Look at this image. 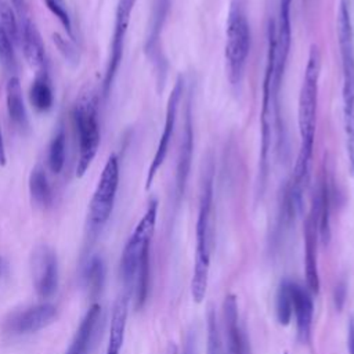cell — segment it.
Listing matches in <instances>:
<instances>
[{
  "instance_id": "cell-15",
  "label": "cell",
  "mask_w": 354,
  "mask_h": 354,
  "mask_svg": "<svg viewBox=\"0 0 354 354\" xmlns=\"http://www.w3.org/2000/svg\"><path fill=\"white\" fill-rule=\"evenodd\" d=\"M290 296H292V311L296 319L297 333L303 342L310 340L314 303L311 292L308 288H304L301 283L292 281L290 282Z\"/></svg>"
},
{
  "instance_id": "cell-17",
  "label": "cell",
  "mask_w": 354,
  "mask_h": 354,
  "mask_svg": "<svg viewBox=\"0 0 354 354\" xmlns=\"http://www.w3.org/2000/svg\"><path fill=\"white\" fill-rule=\"evenodd\" d=\"M101 315V306L98 303H93L86 311L83 319L80 321L76 333L65 351V354H88L90 347L93 344L95 329Z\"/></svg>"
},
{
  "instance_id": "cell-1",
  "label": "cell",
  "mask_w": 354,
  "mask_h": 354,
  "mask_svg": "<svg viewBox=\"0 0 354 354\" xmlns=\"http://www.w3.org/2000/svg\"><path fill=\"white\" fill-rule=\"evenodd\" d=\"M321 73V53L318 46H311L304 76L299 94L297 105V122L300 145L299 153L295 163L293 174L285 188L282 199L285 203L300 212L303 205V195L308 183L310 165L314 148L315 123H317V104H318V82Z\"/></svg>"
},
{
  "instance_id": "cell-16",
  "label": "cell",
  "mask_w": 354,
  "mask_h": 354,
  "mask_svg": "<svg viewBox=\"0 0 354 354\" xmlns=\"http://www.w3.org/2000/svg\"><path fill=\"white\" fill-rule=\"evenodd\" d=\"M227 354H246V339L239 326L238 304L234 295H227L223 304Z\"/></svg>"
},
{
  "instance_id": "cell-22",
  "label": "cell",
  "mask_w": 354,
  "mask_h": 354,
  "mask_svg": "<svg viewBox=\"0 0 354 354\" xmlns=\"http://www.w3.org/2000/svg\"><path fill=\"white\" fill-rule=\"evenodd\" d=\"M29 100L37 112H47L54 104V94L46 75H39L30 86Z\"/></svg>"
},
{
  "instance_id": "cell-20",
  "label": "cell",
  "mask_w": 354,
  "mask_h": 354,
  "mask_svg": "<svg viewBox=\"0 0 354 354\" xmlns=\"http://www.w3.org/2000/svg\"><path fill=\"white\" fill-rule=\"evenodd\" d=\"M6 104L10 120L19 129L26 127L28 115L24 104L22 86L17 76H11L6 84Z\"/></svg>"
},
{
  "instance_id": "cell-37",
  "label": "cell",
  "mask_w": 354,
  "mask_h": 354,
  "mask_svg": "<svg viewBox=\"0 0 354 354\" xmlns=\"http://www.w3.org/2000/svg\"><path fill=\"white\" fill-rule=\"evenodd\" d=\"M283 354H286V353H283Z\"/></svg>"
},
{
  "instance_id": "cell-7",
  "label": "cell",
  "mask_w": 354,
  "mask_h": 354,
  "mask_svg": "<svg viewBox=\"0 0 354 354\" xmlns=\"http://www.w3.org/2000/svg\"><path fill=\"white\" fill-rule=\"evenodd\" d=\"M72 118L79 138L76 177L80 178L94 160L101 141L97 101L93 97L80 100L73 108Z\"/></svg>"
},
{
  "instance_id": "cell-26",
  "label": "cell",
  "mask_w": 354,
  "mask_h": 354,
  "mask_svg": "<svg viewBox=\"0 0 354 354\" xmlns=\"http://www.w3.org/2000/svg\"><path fill=\"white\" fill-rule=\"evenodd\" d=\"M290 279H283L277 290L275 297V314L281 325H288L293 317L292 296H290Z\"/></svg>"
},
{
  "instance_id": "cell-35",
  "label": "cell",
  "mask_w": 354,
  "mask_h": 354,
  "mask_svg": "<svg viewBox=\"0 0 354 354\" xmlns=\"http://www.w3.org/2000/svg\"><path fill=\"white\" fill-rule=\"evenodd\" d=\"M348 346H350V353H351V354H354V324H351V326H350Z\"/></svg>"
},
{
  "instance_id": "cell-32",
  "label": "cell",
  "mask_w": 354,
  "mask_h": 354,
  "mask_svg": "<svg viewBox=\"0 0 354 354\" xmlns=\"http://www.w3.org/2000/svg\"><path fill=\"white\" fill-rule=\"evenodd\" d=\"M183 354H196V337H195L194 332L188 333Z\"/></svg>"
},
{
  "instance_id": "cell-10",
  "label": "cell",
  "mask_w": 354,
  "mask_h": 354,
  "mask_svg": "<svg viewBox=\"0 0 354 354\" xmlns=\"http://www.w3.org/2000/svg\"><path fill=\"white\" fill-rule=\"evenodd\" d=\"M134 4H136V0H119L118 1L116 11H115V25H113V33H112V40H111L109 58H108V65H106L105 77H104V83H102L104 95L109 94L112 83H113L118 69L120 66L122 57H123L124 39H126V33H127V29L130 25Z\"/></svg>"
},
{
  "instance_id": "cell-28",
  "label": "cell",
  "mask_w": 354,
  "mask_h": 354,
  "mask_svg": "<svg viewBox=\"0 0 354 354\" xmlns=\"http://www.w3.org/2000/svg\"><path fill=\"white\" fill-rule=\"evenodd\" d=\"M0 25L4 32L8 35L11 41H18L19 39V28L15 18V14L11 7L7 4L0 6Z\"/></svg>"
},
{
  "instance_id": "cell-36",
  "label": "cell",
  "mask_w": 354,
  "mask_h": 354,
  "mask_svg": "<svg viewBox=\"0 0 354 354\" xmlns=\"http://www.w3.org/2000/svg\"><path fill=\"white\" fill-rule=\"evenodd\" d=\"M10 1L14 6V8H17L19 12H22V10L25 7V0H10Z\"/></svg>"
},
{
  "instance_id": "cell-34",
  "label": "cell",
  "mask_w": 354,
  "mask_h": 354,
  "mask_svg": "<svg viewBox=\"0 0 354 354\" xmlns=\"http://www.w3.org/2000/svg\"><path fill=\"white\" fill-rule=\"evenodd\" d=\"M7 272H8V266H7L6 260L0 256V278L6 277V275H7Z\"/></svg>"
},
{
  "instance_id": "cell-6",
  "label": "cell",
  "mask_w": 354,
  "mask_h": 354,
  "mask_svg": "<svg viewBox=\"0 0 354 354\" xmlns=\"http://www.w3.org/2000/svg\"><path fill=\"white\" fill-rule=\"evenodd\" d=\"M156 216H158V201H149L145 213L140 218L138 224L136 225L134 231L131 232L129 241L126 242L122 259H120V275L123 283L127 289H133L134 278L140 263L149 257V245L155 232L156 225Z\"/></svg>"
},
{
  "instance_id": "cell-21",
  "label": "cell",
  "mask_w": 354,
  "mask_h": 354,
  "mask_svg": "<svg viewBox=\"0 0 354 354\" xmlns=\"http://www.w3.org/2000/svg\"><path fill=\"white\" fill-rule=\"evenodd\" d=\"M29 194L32 201L40 207H47L53 202V189L48 177L40 166L33 167L29 174Z\"/></svg>"
},
{
  "instance_id": "cell-13",
  "label": "cell",
  "mask_w": 354,
  "mask_h": 354,
  "mask_svg": "<svg viewBox=\"0 0 354 354\" xmlns=\"http://www.w3.org/2000/svg\"><path fill=\"white\" fill-rule=\"evenodd\" d=\"M318 241H319V225L318 213L314 203H311L310 213L304 223V263H306V279L307 288L311 293L319 292V272H318Z\"/></svg>"
},
{
  "instance_id": "cell-12",
  "label": "cell",
  "mask_w": 354,
  "mask_h": 354,
  "mask_svg": "<svg viewBox=\"0 0 354 354\" xmlns=\"http://www.w3.org/2000/svg\"><path fill=\"white\" fill-rule=\"evenodd\" d=\"M57 317V308L51 303H40L30 306L12 314L4 325V329L10 335H28L37 332L51 324Z\"/></svg>"
},
{
  "instance_id": "cell-19",
  "label": "cell",
  "mask_w": 354,
  "mask_h": 354,
  "mask_svg": "<svg viewBox=\"0 0 354 354\" xmlns=\"http://www.w3.org/2000/svg\"><path fill=\"white\" fill-rule=\"evenodd\" d=\"M21 44L26 62L32 68H41L44 64V43L37 28L29 19L22 24Z\"/></svg>"
},
{
  "instance_id": "cell-9",
  "label": "cell",
  "mask_w": 354,
  "mask_h": 354,
  "mask_svg": "<svg viewBox=\"0 0 354 354\" xmlns=\"http://www.w3.org/2000/svg\"><path fill=\"white\" fill-rule=\"evenodd\" d=\"M183 93H184V77L178 76L176 83H174V86H173V88H171V91H170V95L167 98L163 131H162L159 142L156 145L155 155H153V158L151 160V165L148 167L147 178H145V189L151 188L158 170L160 169V166L163 165V162H165V159L167 156V151H169L170 140H171L173 133H174V126H176V120H177V112H178V108H180Z\"/></svg>"
},
{
  "instance_id": "cell-14",
  "label": "cell",
  "mask_w": 354,
  "mask_h": 354,
  "mask_svg": "<svg viewBox=\"0 0 354 354\" xmlns=\"http://www.w3.org/2000/svg\"><path fill=\"white\" fill-rule=\"evenodd\" d=\"M192 149H194V133H192V116H191V95L187 98L185 106V119L184 127L181 133L178 158H177V167H176V192L177 196L181 198L187 180L191 170V160H192Z\"/></svg>"
},
{
  "instance_id": "cell-29",
  "label": "cell",
  "mask_w": 354,
  "mask_h": 354,
  "mask_svg": "<svg viewBox=\"0 0 354 354\" xmlns=\"http://www.w3.org/2000/svg\"><path fill=\"white\" fill-rule=\"evenodd\" d=\"M53 41L68 62H72V64L79 62V53L71 40L65 39L59 33H53Z\"/></svg>"
},
{
  "instance_id": "cell-27",
  "label": "cell",
  "mask_w": 354,
  "mask_h": 354,
  "mask_svg": "<svg viewBox=\"0 0 354 354\" xmlns=\"http://www.w3.org/2000/svg\"><path fill=\"white\" fill-rule=\"evenodd\" d=\"M44 3L47 8L51 11V14L59 21V24L66 30V33L72 37V19H71L66 0H44Z\"/></svg>"
},
{
  "instance_id": "cell-8",
  "label": "cell",
  "mask_w": 354,
  "mask_h": 354,
  "mask_svg": "<svg viewBox=\"0 0 354 354\" xmlns=\"http://www.w3.org/2000/svg\"><path fill=\"white\" fill-rule=\"evenodd\" d=\"M119 187V160L111 155L104 165L88 206L90 230L97 234L109 220Z\"/></svg>"
},
{
  "instance_id": "cell-31",
  "label": "cell",
  "mask_w": 354,
  "mask_h": 354,
  "mask_svg": "<svg viewBox=\"0 0 354 354\" xmlns=\"http://www.w3.org/2000/svg\"><path fill=\"white\" fill-rule=\"evenodd\" d=\"M209 354H217V329L213 311L209 314Z\"/></svg>"
},
{
  "instance_id": "cell-18",
  "label": "cell",
  "mask_w": 354,
  "mask_h": 354,
  "mask_svg": "<svg viewBox=\"0 0 354 354\" xmlns=\"http://www.w3.org/2000/svg\"><path fill=\"white\" fill-rule=\"evenodd\" d=\"M127 313H129V297L127 295H122L116 299L112 308L109 337H108V346H106L105 354H120L123 340H124Z\"/></svg>"
},
{
  "instance_id": "cell-24",
  "label": "cell",
  "mask_w": 354,
  "mask_h": 354,
  "mask_svg": "<svg viewBox=\"0 0 354 354\" xmlns=\"http://www.w3.org/2000/svg\"><path fill=\"white\" fill-rule=\"evenodd\" d=\"M171 0H155L153 6V15H152V22L149 28V36L147 39V51L155 54L160 37V30L165 24L166 15L169 12Z\"/></svg>"
},
{
  "instance_id": "cell-23",
  "label": "cell",
  "mask_w": 354,
  "mask_h": 354,
  "mask_svg": "<svg viewBox=\"0 0 354 354\" xmlns=\"http://www.w3.org/2000/svg\"><path fill=\"white\" fill-rule=\"evenodd\" d=\"M105 275H106V268H105L104 260L97 254L91 256L84 267L83 278H84L86 288L88 289V293L93 297H97L101 293L105 283Z\"/></svg>"
},
{
  "instance_id": "cell-2",
  "label": "cell",
  "mask_w": 354,
  "mask_h": 354,
  "mask_svg": "<svg viewBox=\"0 0 354 354\" xmlns=\"http://www.w3.org/2000/svg\"><path fill=\"white\" fill-rule=\"evenodd\" d=\"M289 48L277 47L275 44V22L270 18L267 26V57L263 80V102H261V147H260V167L259 184L263 187L268 174L270 152L275 131L281 133V106L279 91L283 80V73L288 64Z\"/></svg>"
},
{
  "instance_id": "cell-4",
  "label": "cell",
  "mask_w": 354,
  "mask_h": 354,
  "mask_svg": "<svg viewBox=\"0 0 354 354\" xmlns=\"http://www.w3.org/2000/svg\"><path fill=\"white\" fill-rule=\"evenodd\" d=\"M212 249H213V170L210 167L202 183L198 220H196V249H195L194 271L191 278V296L195 303H201L206 295Z\"/></svg>"
},
{
  "instance_id": "cell-33",
  "label": "cell",
  "mask_w": 354,
  "mask_h": 354,
  "mask_svg": "<svg viewBox=\"0 0 354 354\" xmlns=\"http://www.w3.org/2000/svg\"><path fill=\"white\" fill-rule=\"evenodd\" d=\"M0 165H6V147H4V140H3V133L0 127Z\"/></svg>"
},
{
  "instance_id": "cell-11",
  "label": "cell",
  "mask_w": 354,
  "mask_h": 354,
  "mask_svg": "<svg viewBox=\"0 0 354 354\" xmlns=\"http://www.w3.org/2000/svg\"><path fill=\"white\" fill-rule=\"evenodd\" d=\"M33 286L39 297L50 299L58 288V260L47 245H39L32 253Z\"/></svg>"
},
{
  "instance_id": "cell-25",
  "label": "cell",
  "mask_w": 354,
  "mask_h": 354,
  "mask_svg": "<svg viewBox=\"0 0 354 354\" xmlns=\"http://www.w3.org/2000/svg\"><path fill=\"white\" fill-rule=\"evenodd\" d=\"M65 156H66V136L64 129H59L48 145V156H47L48 169L54 174L61 173L65 165Z\"/></svg>"
},
{
  "instance_id": "cell-3",
  "label": "cell",
  "mask_w": 354,
  "mask_h": 354,
  "mask_svg": "<svg viewBox=\"0 0 354 354\" xmlns=\"http://www.w3.org/2000/svg\"><path fill=\"white\" fill-rule=\"evenodd\" d=\"M337 41L342 62V98L343 123L348 170L354 174V32L350 8L346 0L340 1L337 11Z\"/></svg>"
},
{
  "instance_id": "cell-5",
  "label": "cell",
  "mask_w": 354,
  "mask_h": 354,
  "mask_svg": "<svg viewBox=\"0 0 354 354\" xmlns=\"http://www.w3.org/2000/svg\"><path fill=\"white\" fill-rule=\"evenodd\" d=\"M242 6V0H232L225 29L224 54L228 77L234 86H238L242 80L250 51V26Z\"/></svg>"
},
{
  "instance_id": "cell-30",
  "label": "cell",
  "mask_w": 354,
  "mask_h": 354,
  "mask_svg": "<svg viewBox=\"0 0 354 354\" xmlns=\"http://www.w3.org/2000/svg\"><path fill=\"white\" fill-rule=\"evenodd\" d=\"M0 64L4 68H11L14 65V50L12 41L0 25Z\"/></svg>"
}]
</instances>
